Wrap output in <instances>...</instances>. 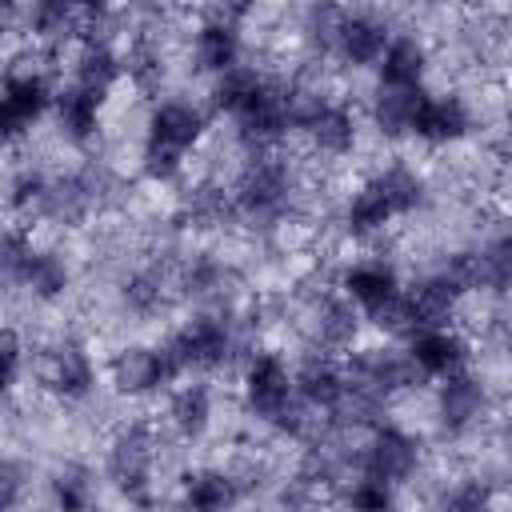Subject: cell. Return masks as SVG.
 <instances>
[{"mask_svg":"<svg viewBox=\"0 0 512 512\" xmlns=\"http://www.w3.org/2000/svg\"><path fill=\"white\" fill-rule=\"evenodd\" d=\"M300 392L312 400V404H324V408H332V404H340L344 400V380L328 368V364H308L304 368V376H300Z\"/></svg>","mask_w":512,"mask_h":512,"instance_id":"obj_24","label":"cell"},{"mask_svg":"<svg viewBox=\"0 0 512 512\" xmlns=\"http://www.w3.org/2000/svg\"><path fill=\"white\" fill-rule=\"evenodd\" d=\"M428 96L420 92V88H380V100H376V120H380V128L384 132H408L412 124H416V112H420V104H424Z\"/></svg>","mask_w":512,"mask_h":512,"instance_id":"obj_10","label":"cell"},{"mask_svg":"<svg viewBox=\"0 0 512 512\" xmlns=\"http://www.w3.org/2000/svg\"><path fill=\"white\" fill-rule=\"evenodd\" d=\"M96 104L100 96L88 92V88H64L56 96V116H60V128H68V136H88L96 128Z\"/></svg>","mask_w":512,"mask_h":512,"instance_id":"obj_14","label":"cell"},{"mask_svg":"<svg viewBox=\"0 0 512 512\" xmlns=\"http://www.w3.org/2000/svg\"><path fill=\"white\" fill-rule=\"evenodd\" d=\"M464 124L468 120H464V108L456 100H424L420 112H416L412 132H420L428 140H452V136L464 132Z\"/></svg>","mask_w":512,"mask_h":512,"instance_id":"obj_13","label":"cell"},{"mask_svg":"<svg viewBox=\"0 0 512 512\" xmlns=\"http://www.w3.org/2000/svg\"><path fill=\"white\" fill-rule=\"evenodd\" d=\"M348 288H352V296H356L368 312L380 308V304H388V300L396 296V280H392L388 268H356V272L348 276Z\"/></svg>","mask_w":512,"mask_h":512,"instance_id":"obj_23","label":"cell"},{"mask_svg":"<svg viewBox=\"0 0 512 512\" xmlns=\"http://www.w3.org/2000/svg\"><path fill=\"white\" fill-rule=\"evenodd\" d=\"M388 504H392V496H388V484H384V480L364 476V480L352 488V508H356V512H388Z\"/></svg>","mask_w":512,"mask_h":512,"instance_id":"obj_28","label":"cell"},{"mask_svg":"<svg viewBox=\"0 0 512 512\" xmlns=\"http://www.w3.org/2000/svg\"><path fill=\"white\" fill-rule=\"evenodd\" d=\"M56 500L64 512H80L84 508V480L80 476H60L56 480Z\"/></svg>","mask_w":512,"mask_h":512,"instance_id":"obj_29","label":"cell"},{"mask_svg":"<svg viewBox=\"0 0 512 512\" xmlns=\"http://www.w3.org/2000/svg\"><path fill=\"white\" fill-rule=\"evenodd\" d=\"M308 132H312V140H316L320 148H328V152H344V148L352 144V120H348L344 108H332V104H324V108L316 112V120L308 124Z\"/></svg>","mask_w":512,"mask_h":512,"instance_id":"obj_22","label":"cell"},{"mask_svg":"<svg viewBox=\"0 0 512 512\" xmlns=\"http://www.w3.org/2000/svg\"><path fill=\"white\" fill-rule=\"evenodd\" d=\"M340 52L352 60V64H372L384 56V28L364 20V16H352L340 24Z\"/></svg>","mask_w":512,"mask_h":512,"instance_id":"obj_11","label":"cell"},{"mask_svg":"<svg viewBox=\"0 0 512 512\" xmlns=\"http://www.w3.org/2000/svg\"><path fill=\"white\" fill-rule=\"evenodd\" d=\"M416 196H420L416 176H412V172H404V168H392V172H384L376 184H368V188L352 200L348 220H352V228H356V232L380 228L392 212L412 208V204H416Z\"/></svg>","mask_w":512,"mask_h":512,"instance_id":"obj_1","label":"cell"},{"mask_svg":"<svg viewBox=\"0 0 512 512\" xmlns=\"http://www.w3.org/2000/svg\"><path fill=\"white\" fill-rule=\"evenodd\" d=\"M440 412H444L448 428H464L480 412V384L468 376H452L440 392Z\"/></svg>","mask_w":512,"mask_h":512,"instance_id":"obj_17","label":"cell"},{"mask_svg":"<svg viewBox=\"0 0 512 512\" xmlns=\"http://www.w3.org/2000/svg\"><path fill=\"white\" fill-rule=\"evenodd\" d=\"M284 192H288L284 168H276V164H256V168L248 172L244 188H240V200H244L248 208H256V212H264V208L280 204Z\"/></svg>","mask_w":512,"mask_h":512,"instance_id":"obj_18","label":"cell"},{"mask_svg":"<svg viewBox=\"0 0 512 512\" xmlns=\"http://www.w3.org/2000/svg\"><path fill=\"white\" fill-rule=\"evenodd\" d=\"M248 404L264 420H284V412L292 408V392H288V372L280 368V360L260 356L252 364V372H248Z\"/></svg>","mask_w":512,"mask_h":512,"instance_id":"obj_3","label":"cell"},{"mask_svg":"<svg viewBox=\"0 0 512 512\" xmlns=\"http://www.w3.org/2000/svg\"><path fill=\"white\" fill-rule=\"evenodd\" d=\"M256 92H260L256 72H248V68H232V72H224L220 84H216V104L228 108V112H240Z\"/></svg>","mask_w":512,"mask_h":512,"instance_id":"obj_26","label":"cell"},{"mask_svg":"<svg viewBox=\"0 0 512 512\" xmlns=\"http://www.w3.org/2000/svg\"><path fill=\"white\" fill-rule=\"evenodd\" d=\"M176 372H180V360L172 356V348H160V352L128 348V352L116 360V388H124V392H144V388H156V384L172 380Z\"/></svg>","mask_w":512,"mask_h":512,"instance_id":"obj_2","label":"cell"},{"mask_svg":"<svg viewBox=\"0 0 512 512\" xmlns=\"http://www.w3.org/2000/svg\"><path fill=\"white\" fill-rule=\"evenodd\" d=\"M172 416H176L180 432L196 436V432L208 424V392H204V388H184V392L176 396V404H172Z\"/></svg>","mask_w":512,"mask_h":512,"instance_id":"obj_27","label":"cell"},{"mask_svg":"<svg viewBox=\"0 0 512 512\" xmlns=\"http://www.w3.org/2000/svg\"><path fill=\"white\" fill-rule=\"evenodd\" d=\"M228 352V332L216 320H196L172 340V356L184 364H220Z\"/></svg>","mask_w":512,"mask_h":512,"instance_id":"obj_6","label":"cell"},{"mask_svg":"<svg viewBox=\"0 0 512 512\" xmlns=\"http://www.w3.org/2000/svg\"><path fill=\"white\" fill-rule=\"evenodd\" d=\"M448 512H488V492L480 484H468L448 500Z\"/></svg>","mask_w":512,"mask_h":512,"instance_id":"obj_30","label":"cell"},{"mask_svg":"<svg viewBox=\"0 0 512 512\" xmlns=\"http://www.w3.org/2000/svg\"><path fill=\"white\" fill-rule=\"evenodd\" d=\"M48 380L64 392V396H84L88 384H92V364L80 348H60L52 356V368H48Z\"/></svg>","mask_w":512,"mask_h":512,"instance_id":"obj_19","label":"cell"},{"mask_svg":"<svg viewBox=\"0 0 512 512\" xmlns=\"http://www.w3.org/2000/svg\"><path fill=\"white\" fill-rule=\"evenodd\" d=\"M412 360L424 372H448V368L460 364V340L440 332V328L436 332H420L416 344H412Z\"/></svg>","mask_w":512,"mask_h":512,"instance_id":"obj_16","label":"cell"},{"mask_svg":"<svg viewBox=\"0 0 512 512\" xmlns=\"http://www.w3.org/2000/svg\"><path fill=\"white\" fill-rule=\"evenodd\" d=\"M112 80H116V56H112L104 44H92V48L80 56V88H88V92L100 96Z\"/></svg>","mask_w":512,"mask_h":512,"instance_id":"obj_25","label":"cell"},{"mask_svg":"<svg viewBox=\"0 0 512 512\" xmlns=\"http://www.w3.org/2000/svg\"><path fill=\"white\" fill-rule=\"evenodd\" d=\"M236 116H240L244 136H252V140H272V136H280V128L288 124V96L260 84V92H256Z\"/></svg>","mask_w":512,"mask_h":512,"instance_id":"obj_7","label":"cell"},{"mask_svg":"<svg viewBox=\"0 0 512 512\" xmlns=\"http://www.w3.org/2000/svg\"><path fill=\"white\" fill-rule=\"evenodd\" d=\"M416 464V444L400 432H380L372 444H368V456H364V468L372 480H404Z\"/></svg>","mask_w":512,"mask_h":512,"instance_id":"obj_5","label":"cell"},{"mask_svg":"<svg viewBox=\"0 0 512 512\" xmlns=\"http://www.w3.org/2000/svg\"><path fill=\"white\" fill-rule=\"evenodd\" d=\"M44 104H48V88L40 76H12L4 88V128L20 132L44 112Z\"/></svg>","mask_w":512,"mask_h":512,"instance_id":"obj_8","label":"cell"},{"mask_svg":"<svg viewBox=\"0 0 512 512\" xmlns=\"http://www.w3.org/2000/svg\"><path fill=\"white\" fill-rule=\"evenodd\" d=\"M196 56L212 72H232L236 68V32L228 24H208L196 40Z\"/></svg>","mask_w":512,"mask_h":512,"instance_id":"obj_20","label":"cell"},{"mask_svg":"<svg viewBox=\"0 0 512 512\" xmlns=\"http://www.w3.org/2000/svg\"><path fill=\"white\" fill-rule=\"evenodd\" d=\"M148 464H152V448L144 436H128L116 444L112 452V476L120 480L124 492H140L148 480Z\"/></svg>","mask_w":512,"mask_h":512,"instance_id":"obj_12","label":"cell"},{"mask_svg":"<svg viewBox=\"0 0 512 512\" xmlns=\"http://www.w3.org/2000/svg\"><path fill=\"white\" fill-rule=\"evenodd\" d=\"M424 72V48L416 40H396L384 52V84L388 88H416Z\"/></svg>","mask_w":512,"mask_h":512,"instance_id":"obj_15","label":"cell"},{"mask_svg":"<svg viewBox=\"0 0 512 512\" xmlns=\"http://www.w3.org/2000/svg\"><path fill=\"white\" fill-rule=\"evenodd\" d=\"M456 292H460V284H456L452 276H432V280L416 284L412 296H408L412 324L424 328V332H436V328L448 320V312H452V304H456Z\"/></svg>","mask_w":512,"mask_h":512,"instance_id":"obj_4","label":"cell"},{"mask_svg":"<svg viewBox=\"0 0 512 512\" xmlns=\"http://www.w3.org/2000/svg\"><path fill=\"white\" fill-rule=\"evenodd\" d=\"M236 500V488L228 476L220 472H208V476H196L188 484V512H228Z\"/></svg>","mask_w":512,"mask_h":512,"instance_id":"obj_21","label":"cell"},{"mask_svg":"<svg viewBox=\"0 0 512 512\" xmlns=\"http://www.w3.org/2000/svg\"><path fill=\"white\" fill-rule=\"evenodd\" d=\"M196 136H200V112L188 104H164L152 116V140L148 144L168 148V152H184Z\"/></svg>","mask_w":512,"mask_h":512,"instance_id":"obj_9","label":"cell"}]
</instances>
